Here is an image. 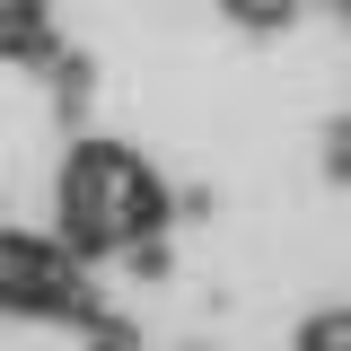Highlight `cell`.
<instances>
[{
  "mask_svg": "<svg viewBox=\"0 0 351 351\" xmlns=\"http://www.w3.org/2000/svg\"><path fill=\"white\" fill-rule=\"evenodd\" d=\"M307 351H351V316H325V325L307 334Z\"/></svg>",
  "mask_w": 351,
  "mask_h": 351,
  "instance_id": "1",
  "label": "cell"
}]
</instances>
